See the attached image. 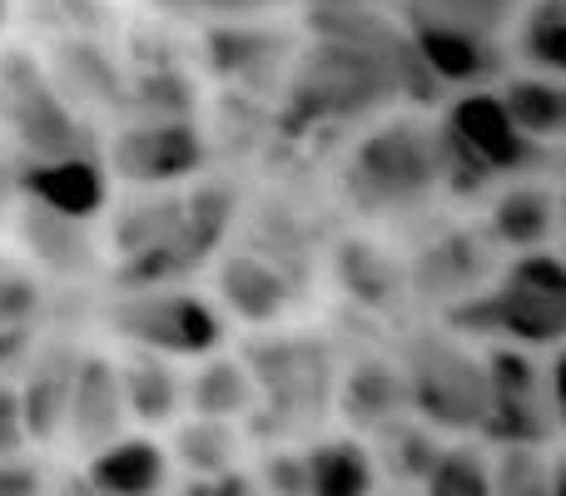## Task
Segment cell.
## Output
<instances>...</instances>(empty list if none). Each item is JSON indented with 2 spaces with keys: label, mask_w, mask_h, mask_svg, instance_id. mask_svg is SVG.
Instances as JSON below:
<instances>
[{
  "label": "cell",
  "mask_w": 566,
  "mask_h": 496,
  "mask_svg": "<svg viewBox=\"0 0 566 496\" xmlns=\"http://www.w3.org/2000/svg\"><path fill=\"white\" fill-rule=\"evenodd\" d=\"M497 10H507V0H428L418 25H458V30H472V35H488Z\"/></svg>",
  "instance_id": "4dcf8cb0"
},
{
  "label": "cell",
  "mask_w": 566,
  "mask_h": 496,
  "mask_svg": "<svg viewBox=\"0 0 566 496\" xmlns=\"http://www.w3.org/2000/svg\"><path fill=\"white\" fill-rule=\"evenodd\" d=\"M408 408L432 432H482L488 422V358H472L458 333H418L402 352Z\"/></svg>",
  "instance_id": "277c9868"
},
{
  "label": "cell",
  "mask_w": 566,
  "mask_h": 496,
  "mask_svg": "<svg viewBox=\"0 0 566 496\" xmlns=\"http://www.w3.org/2000/svg\"><path fill=\"white\" fill-rule=\"evenodd\" d=\"M0 85H6V115L15 139L30 149V159H70V155H95L90 135L70 105L60 99L55 80L25 55H10L0 65Z\"/></svg>",
  "instance_id": "30bf717a"
},
{
  "label": "cell",
  "mask_w": 566,
  "mask_h": 496,
  "mask_svg": "<svg viewBox=\"0 0 566 496\" xmlns=\"http://www.w3.org/2000/svg\"><path fill=\"white\" fill-rule=\"evenodd\" d=\"M40 318V288L25 273H0V368L30 348V328Z\"/></svg>",
  "instance_id": "83f0119b"
},
{
  "label": "cell",
  "mask_w": 566,
  "mask_h": 496,
  "mask_svg": "<svg viewBox=\"0 0 566 496\" xmlns=\"http://www.w3.org/2000/svg\"><path fill=\"white\" fill-rule=\"evenodd\" d=\"M552 496H566V452L552 457Z\"/></svg>",
  "instance_id": "8d00e7d4"
},
{
  "label": "cell",
  "mask_w": 566,
  "mask_h": 496,
  "mask_svg": "<svg viewBox=\"0 0 566 496\" xmlns=\"http://www.w3.org/2000/svg\"><path fill=\"white\" fill-rule=\"evenodd\" d=\"M442 447H448V442H442L428 422L402 418V422H392L388 432H378V467L388 472L392 482H402V487H418L422 492L428 472L438 467Z\"/></svg>",
  "instance_id": "484cf974"
},
{
  "label": "cell",
  "mask_w": 566,
  "mask_h": 496,
  "mask_svg": "<svg viewBox=\"0 0 566 496\" xmlns=\"http://www.w3.org/2000/svg\"><path fill=\"white\" fill-rule=\"evenodd\" d=\"M318 10H368V0H313Z\"/></svg>",
  "instance_id": "74e56055"
},
{
  "label": "cell",
  "mask_w": 566,
  "mask_h": 496,
  "mask_svg": "<svg viewBox=\"0 0 566 496\" xmlns=\"http://www.w3.org/2000/svg\"><path fill=\"white\" fill-rule=\"evenodd\" d=\"M557 204H562V229H566V189H562V194H557Z\"/></svg>",
  "instance_id": "f35d334b"
},
{
  "label": "cell",
  "mask_w": 566,
  "mask_h": 496,
  "mask_svg": "<svg viewBox=\"0 0 566 496\" xmlns=\"http://www.w3.org/2000/svg\"><path fill=\"white\" fill-rule=\"evenodd\" d=\"M333 273H338V288L363 308H388L402 293V268L373 239H343Z\"/></svg>",
  "instance_id": "cb8c5ba5"
},
{
  "label": "cell",
  "mask_w": 566,
  "mask_h": 496,
  "mask_svg": "<svg viewBox=\"0 0 566 496\" xmlns=\"http://www.w3.org/2000/svg\"><path fill=\"white\" fill-rule=\"evenodd\" d=\"M333 408L343 412V422L353 428V437H363V432L378 437V432H388L392 422L412 418L402 368H392V362H382V358L353 362V368L338 378V398H333Z\"/></svg>",
  "instance_id": "9a60e30c"
},
{
  "label": "cell",
  "mask_w": 566,
  "mask_h": 496,
  "mask_svg": "<svg viewBox=\"0 0 566 496\" xmlns=\"http://www.w3.org/2000/svg\"><path fill=\"white\" fill-rule=\"evenodd\" d=\"M185 408H189V418H209V422L254 418L259 412V382H254V372H249V362L229 358V352L205 358L185 378Z\"/></svg>",
  "instance_id": "ac0fdd59"
},
{
  "label": "cell",
  "mask_w": 566,
  "mask_h": 496,
  "mask_svg": "<svg viewBox=\"0 0 566 496\" xmlns=\"http://www.w3.org/2000/svg\"><path fill=\"white\" fill-rule=\"evenodd\" d=\"M6 15H10V0H0V25H6Z\"/></svg>",
  "instance_id": "ab89813d"
},
{
  "label": "cell",
  "mask_w": 566,
  "mask_h": 496,
  "mask_svg": "<svg viewBox=\"0 0 566 496\" xmlns=\"http://www.w3.org/2000/svg\"><path fill=\"white\" fill-rule=\"evenodd\" d=\"M412 50H418L422 70L448 85H482V75L492 70L488 35H472L458 25H412Z\"/></svg>",
  "instance_id": "7402d4cb"
},
{
  "label": "cell",
  "mask_w": 566,
  "mask_h": 496,
  "mask_svg": "<svg viewBox=\"0 0 566 496\" xmlns=\"http://www.w3.org/2000/svg\"><path fill=\"white\" fill-rule=\"evenodd\" d=\"M392 80H398V50H353L318 40L289 85L283 129L298 135V129L328 125V119L363 115V109L388 99Z\"/></svg>",
  "instance_id": "3957f363"
},
{
  "label": "cell",
  "mask_w": 566,
  "mask_h": 496,
  "mask_svg": "<svg viewBox=\"0 0 566 496\" xmlns=\"http://www.w3.org/2000/svg\"><path fill=\"white\" fill-rule=\"evenodd\" d=\"M109 333L135 352H159V358H214L224 342V313L189 288H145L119 293L109 303Z\"/></svg>",
  "instance_id": "8992f818"
},
{
  "label": "cell",
  "mask_w": 566,
  "mask_h": 496,
  "mask_svg": "<svg viewBox=\"0 0 566 496\" xmlns=\"http://www.w3.org/2000/svg\"><path fill=\"white\" fill-rule=\"evenodd\" d=\"M239 422H209V418H185L175 428V447L169 457L185 467V477H224L239 467Z\"/></svg>",
  "instance_id": "d4e9b609"
},
{
  "label": "cell",
  "mask_w": 566,
  "mask_h": 496,
  "mask_svg": "<svg viewBox=\"0 0 566 496\" xmlns=\"http://www.w3.org/2000/svg\"><path fill=\"white\" fill-rule=\"evenodd\" d=\"M522 60L537 75L566 80V0H542L522 25Z\"/></svg>",
  "instance_id": "f1b7e54d"
},
{
  "label": "cell",
  "mask_w": 566,
  "mask_h": 496,
  "mask_svg": "<svg viewBox=\"0 0 566 496\" xmlns=\"http://www.w3.org/2000/svg\"><path fill=\"white\" fill-rule=\"evenodd\" d=\"M497 95L507 105L512 125L532 145H566V80L532 70V75H512Z\"/></svg>",
  "instance_id": "603a6c76"
},
{
  "label": "cell",
  "mask_w": 566,
  "mask_h": 496,
  "mask_svg": "<svg viewBox=\"0 0 566 496\" xmlns=\"http://www.w3.org/2000/svg\"><path fill=\"white\" fill-rule=\"evenodd\" d=\"M259 487L264 496H308V467H303V447H274L259 462Z\"/></svg>",
  "instance_id": "1f68e13d"
},
{
  "label": "cell",
  "mask_w": 566,
  "mask_h": 496,
  "mask_svg": "<svg viewBox=\"0 0 566 496\" xmlns=\"http://www.w3.org/2000/svg\"><path fill=\"white\" fill-rule=\"evenodd\" d=\"M50 492V477L25 457H10L0 462V496H45Z\"/></svg>",
  "instance_id": "e575fe53"
},
{
  "label": "cell",
  "mask_w": 566,
  "mask_h": 496,
  "mask_svg": "<svg viewBox=\"0 0 566 496\" xmlns=\"http://www.w3.org/2000/svg\"><path fill=\"white\" fill-rule=\"evenodd\" d=\"M119 388H125V402H129V422H139V432L149 428H169L185 408V378L169 358L159 352H125L119 362Z\"/></svg>",
  "instance_id": "44dd1931"
},
{
  "label": "cell",
  "mask_w": 566,
  "mask_h": 496,
  "mask_svg": "<svg viewBox=\"0 0 566 496\" xmlns=\"http://www.w3.org/2000/svg\"><path fill=\"white\" fill-rule=\"evenodd\" d=\"M537 149L517 125L497 89H468L442 115V159L452 184H497L537 165Z\"/></svg>",
  "instance_id": "5b68a950"
},
{
  "label": "cell",
  "mask_w": 566,
  "mask_h": 496,
  "mask_svg": "<svg viewBox=\"0 0 566 496\" xmlns=\"http://www.w3.org/2000/svg\"><path fill=\"white\" fill-rule=\"evenodd\" d=\"M175 496H264V487H259L254 472L234 467L224 477H185Z\"/></svg>",
  "instance_id": "836d02e7"
},
{
  "label": "cell",
  "mask_w": 566,
  "mask_h": 496,
  "mask_svg": "<svg viewBox=\"0 0 566 496\" xmlns=\"http://www.w3.org/2000/svg\"><path fill=\"white\" fill-rule=\"evenodd\" d=\"M492 496H552L547 447H497L492 452Z\"/></svg>",
  "instance_id": "f546056e"
},
{
  "label": "cell",
  "mask_w": 566,
  "mask_h": 496,
  "mask_svg": "<svg viewBox=\"0 0 566 496\" xmlns=\"http://www.w3.org/2000/svg\"><path fill=\"white\" fill-rule=\"evenodd\" d=\"M442 179H448L442 129H428L418 119H388L368 129L343 169V189L368 214H398V209L422 204Z\"/></svg>",
  "instance_id": "7a4b0ae2"
},
{
  "label": "cell",
  "mask_w": 566,
  "mask_h": 496,
  "mask_svg": "<svg viewBox=\"0 0 566 496\" xmlns=\"http://www.w3.org/2000/svg\"><path fill=\"white\" fill-rule=\"evenodd\" d=\"M75 372H80V352L75 348H50L45 358H35V368L25 372L20 408H25L30 442L50 447V442L65 437V428H70V398H75Z\"/></svg>",
  "instance_id": "e0dca14e"
},
{
  "label": "cell",
  "mask_w": 566,
  "mask_h": 496,
  "mask_svg": "<svg viewBox=\"0 0 566 496\" xmlns=\"http://www.w3.org/2000/svg\"><path fill=\"white\" fill-rule=\"evenodd\" d=\"M219 298H224V308L234 313V318L254 323V328H269V323H279L283 313L293 308L298 288H293V278L274 258L239 249V253H229V258H219Z\"/></svg>",
  "instance_id": "5bb4252c"
},
{
  "label": "cell",
  "mask_w": 566,
  "mask_h": 496,
  "mask_svg": "<svg viewBox=\"0 0 566 496\" xmlns=\"http://www.w3.org/2000/svg\"><path fill=\"white\" fill-rule=\"evenodd\" d=\"M557 224H562V204L542 184H507L488 209V239L497 249H512V258L547 249Z\"/></svg>",
  "instance_id": "ffe728a7"
},
{
  "label": "cell",
  "mask_w": 566,
  "mask_h": 496,
  "mask_svg": "<svg viewBox=\"0 0 566 496\" xmlns=\"http://www.w3.org/2000/svg\"><path fill=\"white\" fill-rule=\"evenodd\" d=\"M125 428H129V402H125V388H119V362H109L105 352H80L65 437L85 457H95L99 447L125 437Z\"/></svg>",
  "instance_id": "7c38bea8"
},
{
  "label": "cell",
  "mask_w": 566,
  "mask_h": 496,
  "mask_svg": "<svg viewBox=\"0 0 566 496\" xmlns=\"http://www.w3.org/2000/svg\"><path fill=\"white\" fill-rule=\"evenodd\" d=\"M448 333H482L507 348H566V258L517 253L497 283L448 308Z\"/></svg>",
  "instance_id": "6da1fadb"
},
{
  "label": "cell",
  "mask_w": 566,
  "mask_h": 496,
  "mask_svg": "<svg viewBox=\"0 0 566 496\" xmlns=\"http://www.w3.org/2000/svg\"><path fill=\"white\" fill-rule=\"evenodd\" d=\"M20 199L85 224L109 204V169L99 165V155L25 159L20 165Z\"/></svg>",
  "instance_id": "8fae6325"
},
{
  "label": "cell",
  "mask_w": 566,
  "mask_h": 496,
  "mask_svg": "<svg viewBox=\"0 0 566 496\" xmlns=\"http://www.w3.org/2000/svg\"><path fill=\"white\" fill-rule=\"evenodd\" d=\"M303 467H308V496H378V452L353 432L308 442Z\"/></svg>",
  "instance_id": "d6986e66"
},
{
  "label": "cell",
  "mask_w": 566,
  "mask_h": 496,
  "mask_svg": "<svg viewBox=\"0 0 566 496\" xmlns=\"http://www.w3.org/2000/svg\"><path fill=\"white\" fill-rule=\"evenodd\" d=\"M557 408L542 362L527 348H497L488 352V422L478 437L492 447H547L557 437Z\"/></svg>",
  "instance_id": "ba28073f"
},
{
  "label": "cell",
  "mask_w": 566,
  "mask_h": 496,
  "mask_svg": "<svg viewBox=\"0 0 566 496\" xmlns=\"http://www.w3.org/2000/svg\"><path fill=\"white\" fill-rule=\"evenodd\" d=\"M80 472L95 496H169L175 487V457L149 432H125L119 442L85 457Z\"/></svg>",
  "instance_id": "4fadbf2b"
},
{
  "label": "cell",
  "mask_w": 566,
  "mask_h": 496,
  "mask_svg": "<svg viewBox=\"0 0 566 496\" xmlns=\"http://www.w3.org/2000/svg\"><path fill=\"white\" fill-rule=\"evenodd\" d=\"M547 388H552V408H557V428L566 432V348H557V358H552Z\"/></svg>",
  "instance_id": "d590c367"
},
{
  "label": "cell",
  "mask_w": 566,
  "mask_h": 496,
  "mask_svg": "<svg viewBox=\"0 0 566 496\" xmlns=\"http://www.w3.org/2000/svg\"><path fill=\"white\" fill-rule=\"evenodd\" d=\"M15 224H20V239H25V249L35 253L40 268L60 273V278H90V273L99 268V244L90 239V229L80 224V219L50 214V209L20 199Z\"/></svg>",
  "instance_id": "2e32d148"
},
{
  "label": "cell",
  "mask_w": 566,
  "mask_h": 496,
  "mask_svg": "<svg viewBox=\"0 0 566 496\" xmlns=\"http://www.w3.org/2000/svg\"><path fill=\"white\" fill-rule=\"evenodd\" d=\"M249 372L259 382V422L269 418V428L293 432L303 422H313L333 398H338V382H333V352L318 338H264L249 342Z\"/></svg>",
  "instance_id": "52a82bcc"
},
{
  "label": "cell",
  "mask_w": 566,
  "mask_h": 496,
  "mask_svg": "<svg viewBox=\"0 0 566 496\" xmlns=\"http://www.w3.org/2000/svg\"><path fill=\"white\" fill-rule=\"evenodd\" d=\"M422 496H492V457L478 442H448L422 482Z\"/></svg>",
  "instance_id": "4316f807"
},
{
  "label": "cell",
  "mask_w": 566,
  "mask_h": 496,
  "mask_svg": "<svg viewBox=\"0 0 566 496\" xmlns=\"http://www.w3.org/2000/svg\"><path fill=\"white\" fill-rule=\"evenodd\" d=\"M209 149L195 119H129L105 149V169L135 189H175L205 169Z\"/></svg>",
  "instance_id": "9c48e42d"
},
{
  "label": "cell",
  "mask_w": 566,
  "mask_h": 496,
  "mask_svg": "<svg viewBox=\"0 0 566 496\" xmlns=\"http://www.w3.org/2000/svg\"><path fill=\"white\" fill-rule=\"evenodd\" d=\"M25 442H30V432H25V408H20V388L0 382V462L20 457Z\"/></svg>",
  "instance_id": "d6a6232c"
}]
</instances>
